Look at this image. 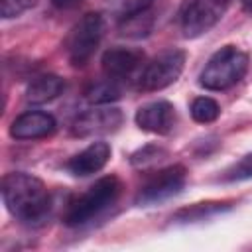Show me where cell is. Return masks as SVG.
I'll list each match as a JSON object with an SVG mask.
<instances>
[{"label": "cell", "mask_w": 252, "mask_h": 252, "mask_svg": "<svg viewBox=\"0 0 252 252\" xmlns=\"http://www.w3.org/2000/svg\"><path fill=\"white\" fill-rule=\"evenodd\" d=\"M167 158V150L158 144H148L130 156V163L136 169H150Z\"/></svg>", "instance_id": "e0dca14e"}, {"label": "cell", "mask_w": 252, "mask_h": 252, "mask_svg": "<svg viewBox=\"0 0 252 252\" xmlns=\"http://www.w3.org/2000/svg\"><path fill=\"white\" fill-rule=\"evenodd\" d=\"M185 181H187V171L183 165L175 163V165L163 167V169L156 171L152 177H148V181L140 187V191L136 195V205H140V207L159 205V203L179 195L181 189L185 187Z\"/></svg>", "instance_id": "52a82bcc"}, {"label": "cell", "mask_w": 252, "mask_h": 252, "mask_svg": "<svg viewBox=\"0 0 252 252\" xmlns=\"http://www.w3.org/2000/svg\"><path fill=\"white\" fill-rule=\"evenodd\" d=\"M191 118L199 124H209V122H215L220 114V106L215 98L211 96H197L193 98L191 102Z\"/></svg>", "instance_id": "d6986e66"}, {"label": "cell", "mask_w": 252, "mask_h": 252, "mask_svg": "<svg viewBox=\"0 0 252 252\" xmlns=\"http://www.w3.org/2000/svg\"><path fill=\"white\" fill-rule=\"evenodd\" d=\"M124 122V114L116 106L98 104L91 110L81 112L71 122V134L77 138H91V136H104L116 132Z\"/></svg>", "instance_id": "ba28073f"}, {"label": "cell", "mask_w": 252, "mask_h": 252, "mask_svg": "<svg viewBox=\"0 0 252 252\" xmlns=\"http://www.w3.org/2000/svg\"><path fill=\"white\" fill-rule=\"evenodd\" d=\"M63 89H65V81L59 75H53V73L37 75L30 81L26 89V100L30 104H45L57 98L63 93Z\"/></svg>", "instance_id": "4fadbf2b"}, {"label": "cell", "mask_w": 252, "mask_h": 252, "mask_svg": "<svg viewBox=\"0 0 252 252\" xmlns=\"http://www.w3.org/2000/svg\"><path fill=\"white\" fill-rule=\"evenodd\" d=\"M232 0H183L177 24L185 37L195 39L211 32L226 14Z\"/></svg>", "instance_id": "5b68a950"}, {"label": "cell", "mask_w": 252, "mask_h": 252, "mask_svg": "<svg viewBox=\"0 0 252 252\" xmlns=\"http://www.w3.org/2000/svg\"><path fill=\"white\" fill-rule=\"evenodd\" d=\"M185 67V51L177 47H169L159 51L150 63L144 65L140 73L138 87L146 93L161 91L169 85H173Z\"/></svg>", "instance_id": "8992f818"}, {"label": "cell", "mask_w": 252, "mask_h": 252, "mask_svg": "<svg viewBox=\"0 0 252 252\" xmlns=\"http://www.w3.org/2000/svg\"><path fill=\"white\" fill-rule=\"evenodd\" d=\"M240 4H242V8H244L246 12L252 14V0H240Z\"/></svg>", "instance_id": "603a6c76"}, {"label": "cell", "mask_w": 252, "mask_h": 252, "mask_svg": "<svg viewBox=\"0 0 252 252\" xmlns=\"http://www.w3.org/2000/svg\"><path fill=\"white\" fill-rule=\"evenodd\" d=\"M250 57L236 45H224L217 49L203 71L199 73V85L207 91H226L240 83L248 71Z\"/></svg>", "instance_id": "3957f363"}, {"label": "cell", "mask_w": 252, "mask_h": 252, "mask_svg": "<svg viewBox=\"0 0 252 252\" xmlns=\"http://www.w3.org/2000/svg\"><path fill=\"white\" fill-rule=\"evenodd\" d=\"M110 146L106 142H93L65 163L67 171L75 177H89L93 173H98L110 159Z\"/></svg>", "instance_id": "7c38bea8"}, {"label": "cell", "mask_w": 252, "mask_h": 252, "mask_svg": "<svg viewBox=\"0 0 252 252\" xmlns=\"http://www.w3.org/2000/svg\"><path fill=\"white\" fill-rule=\"evenodd\" d=\"M134 120H136L140 130L150 132V134H158V136H165V134L173 132V128L177 124V112H175V106L171 102L154 100V102L140 106L136 110Z\"/></svg>", "instance_id": "9c48e42d"}, {"label": "cell", "mask_w": 252, "mask_h": 252, "mask_svg": "<svg viewBox=\"0 0 252 252\" xmlns=\"http://www.w3.org/2000/svg\"><path fill=\"white\" fill-rule=\"evenodd\" d=\"M104 35V18L98 12H87L67 33L65 51L73 67H83L98 49Z\"/></svg>", "instance_id": "277c9868"}, {"label": "cell", "mask_w": 252, "mask_h": 252, "mask_svg": "<svg viewBox=\"0 0 252 252\" xmlns=\"http://www.w3.org/2000/svg\"><path fill=\"white\" fill-rule=\"evenodd\" d=\"M154 24H156V16H154L152 8H148L140 14H134L130 18L118 22V32H120L122 37L138 39V37L150 35V32L154 30Z\"/></svg>", "instance_id": "9a60e30c"}, {"label": "cell", "mask_w": 252, "mask_h": 252, "mask_svg": "<svg viewBox=\"0 0 252 252\" xmlns=\"http://www.w3.org/2000/svg\"><path fill=\"white\" fill-rule=\"evenodd\" d=\"M144 61V53L138 49H130V47H110L102 53V71L106 77L122 81L132 77Z\"/></svg>", "instance_id": "8fae6325"}, {"label": "cell", "mask_w": 252, "mask_h": 252, "mask_svg": "<svg viewBox=\"0 0 252 252\" xmlns=\"http://www.w3.org/2000/svg\"><path fill=\"white\" fill-rule=\"evenodd\" d=\"M57 8H69V6H73V4H77V2H81V0H51Z\"/></svg>", "instance_id": "7402d4cb"}, {"label": "cell", "mask_w": 252, "mask_h": 252, "mask_svg": "<svg viewBox=\"0 0 252 252\" xmlns=\"http://www.w3.org/2000/svg\"><path fill=\"white\" fill-rule=\"evenodd\" d=\"M230 205L228 203H220V201H207V203H195L189 205L185 209H179L171 220L177 224H189V222H199V220H207L215 215H220L224 211H228Z\"/></svg>", "instance_id": "5bb4252c"}, {"label": "cell", "mask_w": 252, "mask_h": 252, "mask_svg": "<svg viewBox=\"0 0 252 252\" xmlns=\"http://www.w3.org/2000/svg\"><path fill=\"white\" fill-rule=\"evenodd\" d=\"M220 179L226 181V183H236V181L252 179V154L242 156L238 161H234L230 167H226Z\"/></svg>", "instance_id": "ffe728a7"}, {"label": "cell", "mask_w": 252, "mask_h": 252, "mask_svg": "<svg viewBox=\"0 0 252 252\" xmlns=\"http://www.w3.org/2000/svg\"><path fill=\"white\" fill-rule=\"evenodd\" d=\"M122 183L116 175H104L96 179L85 193H81L77 199H73L63 215V222L67 226H83L102 215L110 205L116 203L120 197Z\"/></svg>", "instance_id": "7a4b0ae2"}, {"label": "cell", "mask_w": 252, "mask_h": 252, "mask_svg": "<svg viewBox=\"0 0 252 252\" xmlns=\"http://www.w3.org/2000/svg\"><path fill=\"white\" fill-rule=\"evenodd\" d=\"M57 128L55 118L43 110H28L16 116L10 124V136L14 140H37L53 134Z\"/></svg>", "instance_id": "30bf717a"}, {"label": "cell", "mask_w": 252, "mask_h": 252, "mask_svg": "<svg viewBox=\"0 0 252 252\" xmlns=\"http://www.w3.org/2000/svg\"><path fill=\"white\" fill-rule=\"evenodd\" d=\"M35 4V0H2L0 4V14L4 20L10 18H18L20 14H24L26 10H30Z\"/></svg>", "instance_id": "44dd1931"}, {"label": "cell", "mask_w": 252, "mask_h": 252, "mask_svg": "<svg viewBox=\"0 0 252 252\" xmlns=\"http://www.w3.org/2000/svg\"><path fill=\"white\" fill-rule=\"evenodd\" d=\"M2 201L8 213L24 224H41L51 209V197L43 181L24 171L2 177Z\"/></svg>", "instance_id": "6da1fadb"}, {"label": "cell", "mask_w": 252, "mask_h": 252, "mask_svg": "<svg viewBox=\"0 0 252 252\" xmlns=\"http://www.w3.org/2000/svg\"><path fill=\"white\" fill-rule=\"evenodd\" d=\"M120 93H122V89H120L118 81L110 79V77L91 83L85 91L87 100L93 102V104H108V102L120 98Z\"/></svg>", "instance_id": "2e32d148"}, {"label": "cell", "mask_w": 252, "mask_h": 252, "mask_svg": "<svg viewBox=\"0 0 252 252\" xmlns=\"http://www.w3.org/2000/svg\"><path fill=\"white\" fill-rule=\"evenodd\" d=\"M152 4L154 0H106V10L114 20L122 22L134 14L152 8Z\"/></svg>", "instance_id": "ac0fdd59"}]
</instances>
